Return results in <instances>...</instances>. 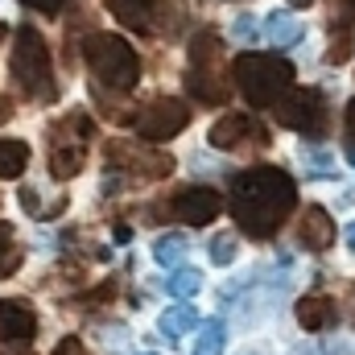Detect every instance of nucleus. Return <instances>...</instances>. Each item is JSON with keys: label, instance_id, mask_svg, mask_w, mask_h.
<instances>
[{"label": "nucleus", "instance_id": "obj_1", "mask_svg": "<svg viewBox=\"0 0 355 355\" xmlns=\"http://www.w3.org/2000/svg\"><path fill=\"white\" fill-rule=\"evenodd\" d=\"M293 207H297V186L277 166H257L232 178V215L257 240H268L289 219Z\"/></svg>", "mask_w": 355, "mask_h": 355}, {"label": "nucleus", "instance_id": "obj_2", "mask_svg": "<svg viewBox=\"0 0 355 355\" xmlns=\"http://www.w3.org/2000/svg\"><path fill=\"white\" fill-rule=\"evenodd\" d=\"M8 75L12 83L25 91L29 99H54V71H50V50H46V37L37 29H17V42H12V58H8Z\"/></svg>", "mask_w": 355, "mask_h": 355}, {"label": "nucleus", "instance_id": "obj_3", "mask_svg": "<svg viewBox=\"0 0 355 355\" xmlns=\"http://www.w3.org/2000/svg\"><path fill=\"white\" fill-rule=\"evenodd\" d=\"M83 54H87V67H91V75L99 79V87H112V91L137 87L141 58H137V50L124 37H116V33H91Z\"/></svg>", "mask_w": 355, "mask_h": 355}, {"label": "nucleus", "instance_id": "obj_4", "mask_svg": "<svg viewBox=\"0 0 355 355\" xmlns=\"http://www.w3.org/2000/svg\"><path fill=\"white\" fill-rule=\"evenodd\" d=\"M232 75L252 107H277V99L293 83V67L277 54H240Z\"/></svg>", "mask_w": 355, "mask_h": 355}, {"label": "nucleus", "instance_id": "obj_5", "mask_svg": "<svg viewBox=\"0 0 355 355\" xmlns=\"http://www.w3.org/2000/svg\"><path fill=\"white\" fill-rule=\"evenodd\" d=\"M186 87L202 103H227V79H223V42L215 29H198L190 42V67H186Z\"/></svg>", "mask_w": 355, "mask_h": 355}, {"label": "nucleus", "instance_id": "obj_6", "mask_svg": "<svg viewBox=\"0 0 355 355\" xmlns=\"http://www.w3.org/2000/svg\"><path fill=\"white\" fill-rule=\"evenodd\" d=\"M277 124L306 132V137H322L327 132V99L318 87H289L277 99Z\"/></svg>", "mask_w": 355, "mask_h": 355}, {"label": "nucleus", "instance_id": "obj_7", "mask_svg": "<svg viewBox=\"0 0 355 355\" xmlns=\"http://www.w3.org/2000/svg\"><path fill=\"white\" fill-rule=\"evenodd\" d=\"M107 166L149 182V178L170 174V170H174V157H170V153H153V149L132 145V141H112V145H107Z\"/></svg>", "mask_w": 355, "mask_h": 355}, {"label": "nucleus", "instance_id": "obj_8", "mask_svg": "<svg viewBox=\"0 0 355 355\" xmlns=\"http://www.w3.org/2000/svg\"><path fill=\"white\" fill-rule=\"evenodd\" d=\"M132 124L145 141H170L190 124V107L182 99H153L149 107H141V116Z\"/></svg>", "mask_w": 355, "mask_h": 355}, {"label": "nucleus", "instance_id": "obj_9", "mask_svg": "<svg viewBox=\"0 0 355 355\" xmlns=\"http://www.w3.org/2000/svg\"><path fill=\"white\" fill-rule=\"evenodd\" d=\"M219 211H223V198H219L211 186H186V190L174 194V215L182 223H190V227L211 223Z\"/></svg>", "mask_w": 355, "mask_h": 355}, {"label": "nucleus", "instance_id": "obj_10", "mask_svg": "<svg viewBox=\"0 0 355 355\" xmlns=\"http://www.w3.org/2000/svg\"><path fill=\"white\" fill-rule=\"evenodd\" d=\"M244 141H252V145H265V132L257 128V120H252V116H240V112H232V116L215 120V128H211V145H215V149H240Z\"/></svg>", "mask_w": 355, "mask_h": 355}, {"label": "nucleus", "instance_id": "obj_11", "mask_svg": "<svg viewBox=\"0 0 355 355\" xmlns=\"http://www.w3.org/2000/svg\"><path fill=\"white\" fill-rule=\"evenodd\" d=\"M37 335V314L25 302H0V343H29Z\"/></svg>", "mask_w": 355, "mask_h": 355}, {"label": "nucleus", "instance_id": "obj_12", "mask_svg": "<svg viewBox=\"0 0 355 355\" xmlns=\"http://www.w3.org/2000/svg\"><path fill=\"white\" fill-rule=\"evenodd\" d=\"M157 0H107V12L116 21H124L128 29L137 33H153V21H157Z\"/></svg>", "mask_w": 355, "mask_h": 355}, {"label": "nucleus", "instance_id": "obj_13", "mask_svg": "<svg viewBox=\"0 0 355 355\" xmlns=\"http://www.w3.org/2000/svg\"><path fill=\"white\" fill-rule=\"evenodd\" d=\"M83 162H87V153H83V141H79V137H54V153H50V174L58 178V182L75 178L79 170H83Z\"/></svg>", "mask_w": 355, "mask_h": 355}, {"label": "nucleus", "instance_id": "obj_14", "mask_svg": "<svg viewBox=\"0 0 355 355\" xmlns=\"http://www.w3.org/2000/svg\"><path fill=\"white\" fill-rule=\"evenodd\" d=\"M297 236H302V244H306V248L327 252V248L335 244V236H339V232H335V219H331L322 207H310V211L302 215V232H297Z\"/></svg>", "mask_w": 355, "mask_h": 355}, {"label": "nucleus", "instance_id": "obj_15", "mask_svg": "<svg viewBox=\"0 0 355 355\" xmlns=\"http://www.w3.org/2000/svg\"><path fill=\"white\" fill-rule=\"evenodd\" d=\"M335 318H339V310H335V302L322 297V293H310V297L297 302V322H302L306 331H327V327H335Z\"/></svg>", "mask_w": 355, "mask_h": 355}, {"label": "nucleus", "instance_id": "obj_16", "mask_svg": "<svg viewBox=\"0 0 355 355\" xmlns=\"http://www.w3.org/2000/svg\"><path fill=\"white\" fill-rule=\"evenodd\" d=\"M268 42L272 46H293V42H302V21L293 17V12H272L265 25Z\"/></svg>", "mask_w": 355, "mask_h": 355}, {"label": "nucleus", "instance_id": "obj_17", "mask_svg": "<svg viewBox=\"0 0 355 355\" xmlns=\"http://www.w3.org/2000/svg\"><path fill=\"white\" fill-rule=\"evenodd\" d=\"M194 327H198V314H194L190 302H178V306H170V310L162 314V335H170V339H182V335L194 331Z\"/></svg>", "mask_w": 355, "mask_h": 355}, {"label": "nucleus", "instance_id": "obj_18", "mask_svg": "<svg viewBox=\"0 0 355 355\" xmlns=\"http://www.w3.org/2000/svg\"><path fill=\"white\" fill-rule=\"evenodd\" d=\"M25 166H29V145L0 137V178H21Z\"/></svg>", "mask_w": 355, "mask_h": 355}, {"label": "nucleus", "instance_id": "obj_19", "mask_svg": "<svg viewBox=\"0 0 355 355\" xmlns=\"http://www.w3.org/2000/svg\"><path fill=\"white\" fill-rule=\"evenodd\" d=\"M186 248H190V244H186V236H162V240H157V244H153V257H157V265H166V268H178L182 265V261H186Z\"/></svg>", "mask_w": 355, "mask_h": 355}, {"label": "nucleus", "instance_id": "obj_20", "mask_svg": "<svg viewBox=\"0 0 355 355\" xmlns=\"http://www.w3.org/2000/svg\"><path fill=\"white\" fill-rule=\"evenodd\" d=\"M21 268V248L12 236V223H0V277H12Z\"/></svg>", "mask_w": 355, "mask_h": 355}, {"label": "nucleus", "instance_id": "obj_21", "mask_svg": "<svg viewBox=\"0 0 355 355\" xmlns=\"http://www.w3.org/2000/svg\"><path fill=\"white\" fill-rule=\"evenodd\" d=\"M166 289H170L174 297H182V302H186V297H194V293L202 289V272H198V268H178L174 277L166 281Z\"/></svg>", "mask_w": 355, "mask_h": 355}, {"label": "nucleus", "instance_id": "obj_22", "mask_svg": "<svg viewBox=\"0 0 355 355\" xmlns=\"http://www.w3.org/2000/svg\"><path fill=\"white\" fill-rule=\"evenodd\" d=\"M194 355H223V322H207V327L198 331Z\"/></svg>", "mask_w": 355, "mask_h": 355}, {"label": "nucleus", "instance_id": "obj_23", "mask_svg": "<svg viewBox=\"0 0 355 355\" xmlns=\"http://www.w3.org/2000/svg\"><path fill=\"white\" fill-rule=\"evenodd\" d=\"M232 261H236V236L223 232L211 240V265H232Z\"/></svg>", "mask_w": 355, "mask_h": 355}, {"label": "nucleus", "instance_id": "obj_24", "mask_svg": "<svg viewBox=\"0 0 355 355\" xmlns=\"http://www.w3.org/2000/svg\"><path fill=\"white\" fill-rule=\"evenodd\" d=\"M257 17H236V25H232V33L240 37V42H252L257 37V25H252Z\"/></svg>", "mask_w": 355, "mask_h": 355}, {"label": "nucleus", "instance_id": "obj_25", "mask_svg": "<svg viewBox=\"0 0 355 355\" xmlns=\"http://www.w3.org/2000/svg\"><path fill=\"white\" fill-rule=\"evenodd\" d=\"M54 355H91V352L79 343V339H62V343L54 347Z\"/></svg>", "mask_w": 355, "mask_h": 355}, {"label": "nucleus", "instance_id": "obj_26", "mask_svg": "<svg viewBox=\"0 0 355 355\" xmlns=\"http://www.w3.org/2000/svg\"><path fill=\"white\" fill-rule=\"evenodd\" d=\"M21 4H29V8H37V12H58L67 0H21Z\"/></svg>", "mask_w": 355, "mask_h": 355}, {"label": "nucleus", "instance_id": "obj_27", "mask_svg": "<svg viewBox=\"0 0 355 355\" xmlns=\"http://www.w3.org/2000/svg\"><path fill=\"white\" fill-rule=\"evenodd\" d=\"M347 141H352V162H355V99L347 103Z\"/></svg>", "mask_w": 355, "mask_h": 355}, {"label": "nucleus", "instance_id": "obj_28", "mask_svg": "<svg viewBox=\"0 0 355 355\" xmlns=\"http://www.w3.org/2000/svg\"><path fill=\"white\" fill-rule=\"evenodd\" d=\"M343 240H347V248H355V223L347 227V232H343Z\"/></svg>", "mask_w": 355, "mask_h": 355}, {"label": "nucleus", "instance_id": "obj_29", "mask_svg": "<svg viewBox=\"0 0 355 355\" xmlns=\"http://www.w3.org/2000/svg\"><path fill=\"white\" fill-rule=\"evenodd\" d=\"M306 4H314V0H289V8H306Z\"/></svg>", "mask_w": 355, "mask_h": 355}, {"label": "nucleus", "instance_id": "obj_30", "mask_svg": "<svg viewBox=\"0 0 355 355\" xmlns=\"http://www.w3.org/2000/svg\"><path fill=\"white\" fill-rule=\"evenodd\" d=\"M4 37H8V29H4V25H0V42H4Z\"/></svg>", "mask_w": 355, "mask_h": 355}]
</instances>
